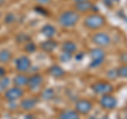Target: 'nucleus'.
Segmentation results:
<instances>
[{
    "label": "nucleus",
    "mask_w": 127,
    "mask_h": 119,
    "mask_svg": "<svg viewBox=\"0 0 127 119\" xmlns=\"http://www.w3.org/2000/svg\"><path fill=\"white\" fill-rule=\"evenodd\" d=\"M23 96V90L18 86H13V88L7 89L4 92V97L9 101H15Z\"/></svg>",
    "instance_id": "6"
},
{
    "label": "nucleus",
    "mask_w": 127,
    "mask_h": 119,
    "mask_svg": "<svg viewBox=\"0 0 127 119\" xmlns=\"http://www.w3.org/2000/svg\"><path fill=\"white\" fill-rule=\"evenodd\" d=\"M5 74H6L5 69H4V67H2V66H0V78L4 77V76H5Z\"/></svg>",
    "instance_id": "28"
},
{
    "label": "nucleus",
    "mask_w": 127,
    "mask_h": 119,
    "mask_svg": "<svg viewBox=\"0 0 127 119\" xmlns=\"http://www.w3.org/2000/svg\"><path fill=\"white\" fill-rule=\"evenodd\" d=\"M118 76L127 78V65H122L118 69Z\"/></svg>",
    "instance_id": "22"
},
{
    "label": "nucleus",
    "mask_w": 127,
    "mask_h": 119,
    "mask_svg": "<svg viewBox=\"0 0 127 119\" xmlns=\"http://www.w3.org/2000/svg\"><path fill=\"white\" fill-rule=\"evenodd\" d=\"M62 49H63V53H67V54L72 55V54H74L75 52H76L77 45L75 44L73 41H66L63 44Z\"/></svg>",
    "instance_id": "15"
},
{
    "label": "nucleus",
    "mask_w": 127,
    "mask_h": 119,
    "mask_svg": "<svg viewBox=\"0 0 127 119\" xmlns=\"http://www.w3.org/2000/svg\"><path fill=\"white\" fill-rule=\"evenodd\" d=\"M90 57L92 58V61L89 64V66L91 69H94V67L100 66L105 60L106 57V53L105 51H103V49L101 47H95L90 51Z\"/></svg>",
    "instance_id": "3"
},
{
    "label": "nucleus",
    "mask_w": 127,
    "mask_h": 119,
    "mask_svg": "<svg viewBox=\"0 0 127 119\" xmlns=\"http://www.w3.org/2000/svg\"><path fill=\"white\" fill-rule=\"evenodd\" d=\"M12 58V54L9 50L0 51V63H7Z\"/></svg>",
    "instance_id": "19"
},
{
    "label": "nucleus",
    "mask_w": 127,
    "mask_h": 119,
    "mask_svg": "<svg viewBox=\"0 0 127 119\" xmlns=\"http://www.w3.org/2000/svg\"><path fill=\"white\" fill-rule=\"evenodd\" d=\"M92 41L95 45L100 46V47H105L108 46L111 42V38L108 34L106 33H96L93 35Z\"/></svg>",
    "instance_id": "5"
},
{
    "label": "nucleus",
    "mask_w": 127,
    "mask_h": 119,
    "mask_svg": "<svg viewBox=\"0 0 127 119\" xmlns=\"http://www.w3.org/2000/svg\"><path fill=\"white\" fill-rule=\"evenodd\" d=\"M120 61L123 62V63H125V64H127V53L121 54V56H120Z\"/></svg>",
    "instance_id": "27"
},
{
    "label": "nucleus",
    "mask_w": 127,
    "mask_h": 119,
    "mask_svg": "<svg viewBox=\"0 0 127 119\" xmlns=\"http://www.w3.org/2000/svg\"><path fill=\"white\" fill-rule=\"evenodd\" d=\"M41 49L45 51V52H48V53H51L53 52V51L57 47V42L55 40H52V39H50V40H47V41H43L41 44Z\"/></svg>",
    "instance_id": "16"
},
{
    "label": "nucleus",
    "mask_w": 127,
    "mask_h": 119,
    "mask_svg": "<svg viewBox=\"0 0 127 119\" xmlns=\"http://www.w3.org/2000/svg\"><path fill=\"white\" fill-rule=\"evenodd\" d=\"M36 1L40 4H48V3L51 2V0H36Z\"/></svg>",
    "instance_id": "30"
},
{
    "label": "nucleus",
    "mask_w": 127,
    "mask_h": 119,
    "mask_svg": "<svg viewBox=\"0 0 127 119\" xmlns=\"http://www.w3.org/2000/svg\"><path fill=\"white\" fill-rule=\"evenodd\" d=\"M15 19H16L15 15H14V14H12V13H10V14H7V15L5 16L4 20H5L6 23H13V22L15 21Z\"/></svg>",
    "instance_id": "25"
},
{
    "label": "nucleus",
    "mask_w": 127,
    "mask_h": 119,
    "mask_svg": "<svg viewBox=\"0 0 127 119\" xmlns=\"http://www.w3.org/2000/svg\"><path fill=\"white\" fill-rule=\"evenodd\" d=\"M10 78L9 77H2V78H0V93H3V92H5V90L9 88V85H10Z\"/></svg>",
    "instance_id": "20"
},
{
    "label": "nucleus",
    "mask_w": 127,
    "mask_h": 119,
    "mask_svg": "<svg viewBox=\"0 0 127 119\" xmlns=\"http://www.w3.org/2000/svg\"><path fill=\"white\" fill-rule=\"evenodd\" d=\"M84 24L87 29L90 30H98L104 26L105 24V19L102 15L98 14H91L87 16L84 20Z\"/></svg>",
    "instance_id": "2"
},
{
    "label": "nucleus",
    "mask_w": 127,
    "mask_h": 119,
    "mask_svg": "<svg viewBox=\"0 0 127 119\" xmlns=\"http://www.w3.org/2000/svg\"><path fill=\"white\" fill-rule=\"evenodd\" d=\"M54 95H55L54 90L49 88V89H46V90L41 93V97H42L43 100H47V101H48V100H51V99H53Z\"/></svg>",
    "instance_id": "21"
},
{
    "label": "nucleus",
    "mask_w": 127,
    "mask_h": 119,
    "mask_svg": "<svg viewBox=\"0 0 127 119\" xmlns=\"http://www.w3.org/2000/svg\"><path fill=\"white\" fill-rule=\"evenodd\" d=\"M91 110H92V103L87 99H81L76 102V105H75V111L82 115L88 114Z\"/></svg>",
    "instance_id": "9"
},
{
    "label": "nucleus",
    "mask_w": 127,
    "mask_h": 119,
    "mask_svg": "<svg viewBox=\"0 0 127 119\" xmlns=\"http://www.w3.org/2000/svg\"><path fill=\"white\" fill-rule=\"evenodd\" d=\"M93 3L89 1V0H86V1H82V2H75V11L77 13H88L89 11L92 10Z\"/></svg>",
    "instance_id": "11"
},
{
    "label": "nucleus",
    "mask_w": 127,
    "mask_h": 119,
    "mask_svg": "<svg viewBox=\"0 0 127 119\" xmlns=\"http://www.w3.org/2000/svg\"><path fill=\"white\" fill-rule=\"evenodd\" d=\"M58 119H79V114L76 111L68 110V111H64L59 114Z\"/></svg>",
    "instance_id": "17"
},
{
    "label": "nucleus",
    "mask_w": 127,
    "mask_h": 119,
    "mask_svg": "<svg viewBox=\"0 0 127 119\" xmlns=\"http://www.w3.org/2000/svg\"><path fill=\"white\" fill-rule=\"evenodd\" d=\"M74 2H82V1H86V0H73Z\"/></svg>",
    "instance_id": "32"
},
{
    "label": "nucleus",
    "mask_w": 127,
    "mask_h": 119,
    "mask_svg": "<svg viewBox=\"0 0 127 119\" xmlns=\"http://www.w3.org/2000/svg\"><path fill=\"white\" fill-rule=\"evenodd\" d=\"M71 57H72V55L67 54V53H63V54L61 55V60H62L63 62H68L70 59H71Z\"/></svg>",
    "instance_id": "26"
},
{
    "label": "nucleus",
    "mask_w": 127,
    "mask_h": 119,
    "mask_svg": "<svg viewBox=\"0 0 127 119\" xmlns=\"http://www.w3.org/2000/svg\"><path fill=\"white\" fill-rule=\"evenodd\" d=\"M101 119H109L108 117H103V118H101Z\"/></svg>",
    "instance_id": "33"
},
{
    "label": "nucleus",
    "mask_w": 127,
    "mask_h": 119,
    "mask_svg": "<svg viewBox=\"0 0 127 119\" xmlns=\"http://www.w3.org/2000/svg\"><path fill=\"white\" fill-rule=\"evenodd\" d=\"M92 91L95 94H100V95H106V94H110L113 91V86L112 84H110L109 82L106 81H100L96 82L92 85Z\"/></svg>",
    "instance_id": "4"
},
{
    "label": "nucleus",
    "mask_w": 127,
    "mask_h": 119,
    "mask_svg": "<svg viewBox=\"0 0 127 119\" xmlns=\"http://www.w3.org/2000/svg\"><path fill=\"white\" fill-rule=\"evenodd\" d=\"M0 17H1V12H0Z\"/></svg>",
    "instance_id": "34"
},
{
    "label": "nucleus",
    "mask_w": 127,
    "mask_h": 119,
    "mask_svg": "<svg viewBox=\"0 0 127 119\" xmlns=\"http://www.w3.org/2000/svg\"><path fill=\"white\" fill-rule=\"evenodd\" d=\"M100 104L102 105V108H104L106 110H112L117 106L118 101L116 97L111 96L110 94H106V95H103L102 98L100 99Z\"/></svg>",
    "instance_id": "7"
},
{
    "label": "nucleus",
    "mask_w": 127,
    "mask_h": 119,
    "mask_svg": "<svg viewBox=\"0 0 127 119\" xmlns=\"http://www.w3.org/2000/svg\"><path fill=\"white\" fill-rule=\"evenodd\" d=\"M107 77H108V79H110V80H113V79H116L118 77V70H110L107 72Z\"/></svg>",
    "instance_id": "24"
},
{
    "label": "nucleus",
    "mask_w": 127,
    "mask_h": 119,
    "mask_svg": "<svg viewBox=\"0 0 127 119\" xmlns=\"http://www.w3.org/2000/svg\"><path fill=\"white\" fill-rule=\"evenodd\" d=\"M41 33L43 36H46L47 38L52 39L55 35H56V29L51 24H46V25H43V27L41 29Z\"/></svg>",
    "instance_id": "14"
},
{
    "label": "nucleus",
    "mask_w": 127,
    "mask_h": 119,
    "mask_svg": "<svg viewBox=\"0 0 127 119\" xmlns=\"http://www.w3.org/2000/svg\"><path fill=\"white\" fill-rule=\"evenodd\" d=\"M79 20V14L75 11H66L61 14L58 22L63 27H72Z\"/></svg>",
    "instance_id": "1"
},
{
    "label": "nucleus",
    "mask_w": 127,
    "mask_h": 119,
    "mask_svg": "<svg viewBox=\"0 0 127 119\" xmlns=\"http://www.w3.org/2000/svg\"><path fill=\"white\" fill-rule=\"evenodd\" d=\"M114 1L118 2L119 0H105V4H107L108 6H111V5H112V3H113Z\"/></svg>",
    "instance_id": "29"
},
{
    "label": "nucleus",
    "mask_w": 127,
    "mask_h": 119,
    "mask_svg": "<svg viewBox=\"0 0 127 119\" xmlns=\"http://www.w3.org/2000/svg\"><path fill=\"white\" fill-rule=\"evenodd\" d=\"M32 65L30 58L28 56H21L16 60V70L19 73H26L30 70Z\"/></svg>",
    "instance_id": "8"
},
{
    "label": "nucleus",
    "mask_w": 127,
    "mask_h": 119,
    "mask_svg": "<svg viewBox=\"0 0 127 119\" xmlns=\"http://www.w3.org/2000/svg\"><path fill=\"white\" fill-rule=\"evenodd\" d=\"M38 102L37 98H27L23 99V100L20 102V108L25 111H30L32 109H34L36 106Z\"/></svg>",
    "instance_id": "12"
},
{
    "label": "nucleus",
    "mask_w": 127,
    "mask_h": 119,
    "mask_svg": "<svg viewBox=\"0 0 127 119\" xmlns=\"http://www.w3.org/2000/svg\"><path fill=\"white\" fill-rule=\"evenodd\" d=\"M25 50L28 53H34L35 51H36V45H35L33 42H28L25 46Z\"/></svg>",
    "instance_id": "23"
},
{
    "label": "nucleus",
    "mask_w": 127,
    "mask_h": 119,
    "mask_svg": "<svg viewBox=\"0 0 127 119\" xmlns=\"http://www.w3.org/2000/svg\"><path fill=\"white\" fill-rule=\"evenodd\" d=\"M28 78L25 74H18L16 75V77L14 78L13 83H14V86H18V88H22V86H26L28 84Z\"/></svg>",
    "instance_id": "13"
},
{
    "label": "nucleus",
    "mask_w": 127,
    "mask_h": 119,
    "mask_svg": "<svg viewBox=\"0 0 127 119\" xmlns=\"http://www.w3.org/2000/svg\"><path fill=\"white\" fill-rule=\"evenodd\" d=\"M43 82V78L40 74H34L32 75V76L28 79V86H29V89L34 91V90H37L39 86L42 84Z\"/></svg>",
    "instance_id": "10"
},
{
    "label": "nucleus",
    "mask_w": 127,
    "mask_h": 119,
    "mask_svg": "<svg viewBox=\"0 0 127 119\" xmlns=\"http://www.w3.org/2000/svg\"><path fill=\"white\" fill-rule=\"evenodd\" d=\"M35 1H36V0H35Z\"/></svg>",
    "instance_id": "35"
},
{
    "label": "nucleus",
    "mask_w": 127,
    "mask_h": 119,
    "mask_svg": "<svg viewBox=\"0 0 127 119\" xmlns=\"http://www.w3.org/2000/svg\"><path fill=\"white\" fill-rule=\"evenodd\" d=\"M49 73L54 78H62L66 74V72L59 65H52L49 70Z\"/></svg>",
    "instance_id": "18"
},
{
    "label": "nucleus",
    "mask_w": 127,
    "mask_h": 119,
    "mask_svg": "<svg viewBox=\"0 0 127 119\" xmlns=\"http://www.w3.org/2000/svg\"><path fill=\"white\" fill-rule=\"evenodd\" d=\"M83 57H84V53H79V54H77L76 56H75V59H76L77 61H79V60H82L83 59Z\"/></svg>",
    "instance_id": "31"
}]
</instances>
